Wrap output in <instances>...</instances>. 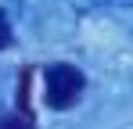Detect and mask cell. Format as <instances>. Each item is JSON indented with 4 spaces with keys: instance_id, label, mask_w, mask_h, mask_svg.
<instances>
[{
    "instance_id": "1",
    "label": "cell",
    "mask_w": 133,
    "mask_h": 129,
    "mask_svg": "<svg viewBox=\"0 0 133 129\" xmlns=\"http://www.w3.org/2000/svg\"><path fill=\"white\" fill-rule=\"evenodd\" d=\"M87 90V75L68 61H54L43 68V104L50 111H68L79 104Z\"/></svg>"
},
{
    "instance_id": "2",
    "label": "cell",
    "mask_w": 133,
    "mask_h": 129,
    "mask_svg": "<svg viewBox=\"0 0 133 129\" xmlns=\"http://www.w3.org/2000/svg\"><path fill=\"white\" fill-rule=\"evenodd\" d=\"M0 129H36V122L29 111H7L0 115Z\"/></svg>"
},
{
    "instance_id": "3",
    "label": "cell",
    "mask_w": 133,
    "mask_h": 129,
    "mask_svg": "<svg viewBox=\"0 0 133 129\" xmlns=\"http://www.w3.org/2000/svg\"><path fill=\"white\" fill-rule=\"evenodd\" d=\"M15 43V29H11V18H7V11L0 7V50H7Z\"/></svg>"
}]
</instances>
